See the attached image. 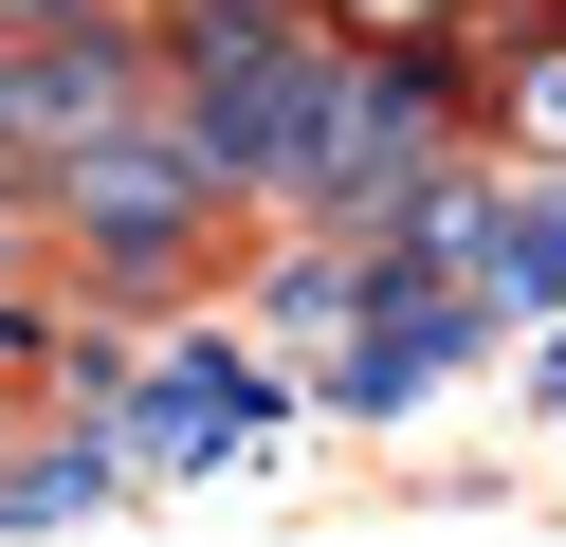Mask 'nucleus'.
<instances>
[{
  "mask_svg": "<svg viewBox=\"0 0 566 547\" xmlns=\"http://www.w3.org/2000/svg\"><path fill=\"white\" fill-rule=\"evenodd\" d=\"M457 146V92L402 55V36H347V92H329V146H311V201L293 219H329V238H366L384 201H402L420 165Z\"/></svg>",
  "mask_w": 566,
  "mask_h": 547,
  "instance_id": "3",
  "label": "nucleus"
},
{
  "mask_svg": "<svg viewBox=\"0 0 566 547\" xmlns=\"http://www.w3.org/2000/svg\"><path fill=\"white\" fill-rule=\"evenodd\" d=\"M0 438H19V420H0Z\"/></svg>",
  "mask_w": 566,
  "mask_h": 547,
  "instance_id": "8",
  "label": "nucleus"
},
{
  "mask_svg": "<svg viewBox=\"0 0 566 547\" xmlns=\"http://www.w3.org/2000/svg\"><path fill=\"white\" fill-rule=\"evenodd\" d=\"M457 0H329V36H439Z\"/></svg>",
  "mask_w": 566,
  "mask_h": 547,
  "instance_id": "7",
  "label": "nucleus"
},
{
  "mask_svg": "<svg viewBox=\"0 0 566 547\" xmlns=\"http://www.w3.org/2000/svg\"><path fill=\"white\" fill-rule=\"evenodd\" d=\"M457 255H475V292L512 328H548L566 311V165L548 182H475V238H457Z\"/></svg>",
  "mask_w": 566,
  "mask_h": 547,
  "instance_id": "4",
  "label": "nucleus"
},
{
  "mask_svg": "<svg viewBox=\"0 0 566 547\" xmlns=\"http://www.w3.org/2000/svg\"><path fill=\"white\" fill-rule=\"evenodd\" d=\"M274 420H293V383H274L238 328L128 347V383H111V438H128L147 474H238V456H274Z\"/></svg>",
  "mask_w": 566,
  "mask_h": 547,
  "instance_id": "2",
  "label": "nucleus"
},
{
  "mask_svg": "<svg viewBox=\"0 0 566 547\" xmlns=\"http://www.w3.org/2000/svg\"><path fill=\"white\" fill-rule=\"evenodd\" d=\"M147 493V456H128L111 420H74V438H0V529H92V511H128Z\"/></svg>",
  "mask_w": 566,
  "mask_h": 547,
  "instance_id": "5",
  "label": "nucleus"
},
{
  "mask_svg": "<svg viewBox=\"0 0 566 547\" xmlns=\"http://www.w3.org/2000/svg\"><path fill=\"white\" fill-rule=\"evenodd\" d=\"M0 165H38V55L0 36Z\"/></svg>",
  "mask_w": 566,
  "mask_h": 547,
  "instance_id": "6",
  "label": "nucleus"
},
{
  "mask_svg": "<svg viewBox=\"0 0 566 547\" xmlns=\"http://www.w3.org/2000/svg\"><path fill=\"white\" fill-rule=\"evenodd\" d=\"M38 201H55V238H74L111 292H184L201 255H220L238 182L201 165V128L147 92V109H111V128H55L38 146Z\"/></svg>",
  "mask_w": 566,
  "mask_h": 547,
  "instance_id": "1",
  "label": "nucleus"
}]
</instances>
